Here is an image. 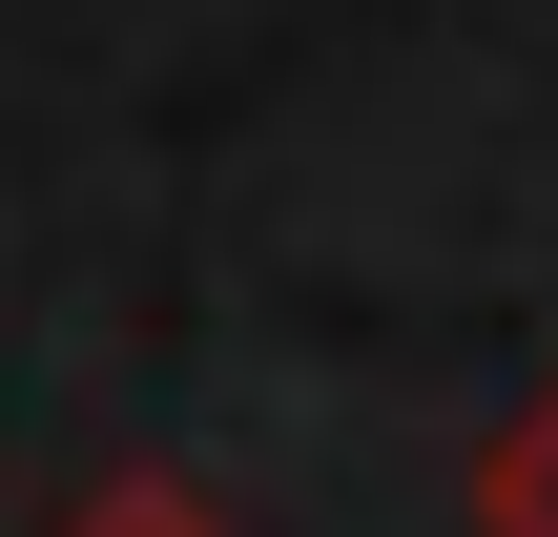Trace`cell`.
Masks as SVG:
<instances>
[{
  "instance_id": "1",
  "label": "cell",
  "mask_w": 558,
  "mask_h": 537,
  "mask_svg": "<svg viewBox=\"0 0 558 537\" xmlns=\"http://www.w3.org/2000/svg\"><path fill=\"white\" fill-rule=\"evenodd\" d=\"M476 537H558V393L497 435V455H476Z\"/></svg>"
},
{
  "instance_id": "2",
  "label": "cell",
  "mask_w": 558,
  "mask_h": 537,
  "mask_svg": "<svg viewBox=\"0 0 558 537\" xmlns=\"http://www.w3.org/2000/svg\"><path fill=\"white\" fill-rule=\"evenodd\" d=\"M62 537H228V497H186V476H104V497H62Z\"/></svg>"
}]
</instances>
